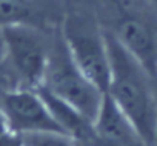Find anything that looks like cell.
I'll return each instance as SVG.
<instances>
[{
  "label": "cell",
  "mask_w": 157,
  "mask_h": 146,
  "mask_svg": "<svg viewBox=\"0 0 157 146\" xmlns=\"http://www.w3.org/2000/svg\"><path fill=\"white\" fill-rule=\"evenodd\" d=\"M39 89H43L66 103L93 125L105 99V92L99 89L71 58L60 34V28L54 34L45 79Z\"/></svg>",
  "instance_id": "obj_2"
},
{
  "label": "cell",
  "mask_w": 157,
  "mask_h": 146,
  "mask_svg": "<svg viewBox=\"0 0 157 146\" xmlns=\"http://www.w3.org/2000/svg\"><path fill=\"white\" fill-rule=\"evenodd\" d=\"M0 114L6 131L26 135L37 132H62L48 103L37 89L17 88L0 92Z\"/></svg>",
  "instance_id": "obj_5"
},
{
  "label": "cell",
  "mask_w": 157,
  "mask_h": 146,
  "mask_svg": "<svg viewBox=\"0 0 157 146\" xmlns=\"http://www.w3.org/2000/svg\"><path fill=\"white\" fill-rule=\"evenodd\" d=\"M56 31L34 26H10L0 29L5 58L19 88L39 89L42 86Z\"/></svg>",
  "instance_id": "obj_4"
},
{
  "label": "cell",
  "mask_w": 157,
  "mask_h": 146,
  "mask_svg": "<svg viewBox=\"0 0 157 146\" xmlns=\"http://www.w3.org/2000/svg\"><path fill=\"white\" fill-rule=\"evenodd\" d=\"M151 146H157V131H155V134H154V138H152V143H151Z\"/></svg>",
  "instance_id": "obj_12"
},
{
  "label": "cell",
  "mask_w": 157,
  "mask_h": 146,
  "mask_svg": "<svg viewBox=\"0 0 157 146\" xmlns=\"http://www.w3.org/2000/svg\"><path fill=\"white\" fill-rule=\"evenodd\" d=\"M60 34L71 58L83 74L103 92L109 82V51L106 32L96 16L83 9L65 13Z\"/></svg>",
  "instance_id": "obj_3"
},
{
  "label": "cell",
  "mask_w": 157,
  "mask_h": 146,
  "mask_svg": "<svg viewBox=\"0 0 157 146\" xmlns=\"http://www.w3.org/2000/svg\"><path fill=\"white\" fill-rule=\"evenodd\" d=\"M65 13L62 0H0V29L34 26L54 31L60 28Z\"/></svg>",
  "instance_id": "obj_7"
},
{
  "label": "cell",
  "mask_w": 157,
  "mask_h": 146,
  "mask_svg": "<svg viewBox=\"0 0 157 146\" xmlns=\"http://www.w3.org/2000/svg\"><path fill=\"white\" fill-rule=\"evenodd\" d=\"M109 51L106 95L128 118L136 134L151 146L157 131V92L151 72L105 28Z\"/></svg>",
  "instance_id": "obj_1"
},
{
  "label": "cell",
  "mask_w": 157,
  "mask_h": 146,
  "mask_svg": "<svg viewBox=\"0 0 157 146\" xmlns=\"http://www.w3.org/2000/svg\"><path fill=\"white\" fill-rule=\"evenodd\" d=\"M126 146H149V144H148V143H145L140 137H134L131 141H128V143H126Z\"/></svg>",
  "instance_id": "obj_10"
},
{
  "label": "cell",
  "mask_w": 157,
  "mask_h": 146,
  "mask_svg": "<svg viewBox=\"0 0 157 146\" xmlns=\"http://www.w3.org/2000/svg\"><path fill=\"white\" fill-rule=\"evenodd\" d=\"M23 146H78L75 140L62 132H37L22 135Z\"/></svg>",
  "instance_id": "obj_8"
},
{
  "label": "cell",
  "mask_w": 157,
  "mask_h": 146,
  "mask_svg": "<svg viewBox=\"0 0 157 146\" xmlns=\"http://www.w3.org/2000/svg\"><path fill=\"white\" fill-rule=\"evenodd\" d=\"M116 5V19L111 31L119 42L151 72L157 77V28L143 16L120 5L119 0H113Z\"/></svg>",
  "instance_id": "obj_6"
},
{
  "label": "cell",
  "mask_w": 157,
  "mask_h": 146,
  "mask_svg": "<svg viewBox=\"0 0 157 146\" xmlns=\"http://www.w3.org/2000/svg\"><path fill=\"white\" fill-rule=\"evenodd\" d=\"M5 131H6V126H5V123H3V117H2V114H0V134L5 132Z\"/></svg>",
  "instance_id": "obj_11"
},
{
  "label": "cell",
  "mask_w": 157,
  "mask_h": 146,
  "mask_svg": "<svg viewBox=\"0 0 157 146\" xmlns=\"http://www.w3.org/2000/svg\"><path fill=\"white\" fill-rule=\"evenodd\" d=\"M0 146H23L22 135L5 131L0 134Z\"/></svg>",
  "instance_id": "obj_9"
}]
</instances>
